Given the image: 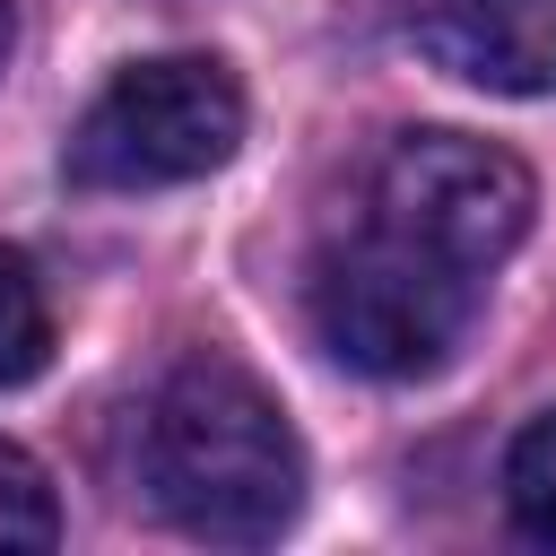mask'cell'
<instances>
[{
  "instance_id": "ba28073f",
  "label": "cell",
  "mask_w": 556,
  "mask_h": 556,
  "mask_svg": "<svg viewBox=\"0 0 556 556\" xmlns=\"http://www.w3.org/2000/svg\"><path fill=\"white\" fill-rule=\"evenodd\" d=\"M52 539H61L52 478H43L17 443H0V556H35V547H52Z\"/></svg>"
},
{
  "instance_id": "52a82bcc",
  "label": "cell",
  "mask_w": 556,
  "mask_h": 556,
  "mask_svg": "<svg viewBox=\"0 0 556 556\" xmlns=\"http://www.w3.org/2000/svg\"><path fill=\"white\" fill-rule=\"evenodd\" d=\"M504 513H513L521 539L556 547V408L513 434V452H504Z\"/></svg>"
},
{
  "instance_id": "9c48e42d",
  "label": "cell",
  "mask_w": 556,
  "mask_h": 556,
  "mask_svg": "<svg viewBox=\"0 0 556 556\" xmlns=\"http://www.w3.org/2000/svg\"><path fill=\"white\" fill-rule=\"evenodd\" d=\"M9 35H17V17H9V0H0V70H9Z\"/></svg>"
},
{
  "instance_id": "8992f818",
  "label": "cell",
  "mask_w": 556,
  "mask_h": 556,
  "mask_svg": "<svg viewBox=\"0 0 556 556\" xmlns=\"http://www.w3.org/2000/svg\"><path fill=\"white\" fill-rule=\"evenodd\" d=\"M43 365H52V295H43L35 261L0 243V391L35 382Z\"/></svg>"
},
{
  "instance_id": "3957f363",
  "label": "cell",
  "mask_w": 556,
  "mask_h": 556,
  "mask_svg": "<svg viewBox=\"0 0 556 556\" xmlns=\"http://www.w3.org/2000/svg\"><path fill=\"white\" fill-rule=\"evenodd\" d=\"M243 148V87L217 52H165L113 70V87L78 113L61 174L78 191H165L200 182Z\"/></svg>"
},
{
  "instance_id": "6da1fadb",
  "label": "cell",
  "mask_w": 556,
  "mask_h": 556,
  "mask_svg": "<svg viewBox=\"0 0 556 556\" xmlns=\"http://www.w3.org/2000/svg\"><path fill=\"white\" fill-rule=\"evenodd\" d=\"M148 504L208 547H269L304 513V443L235 356H182L139 408Z\"/></svg>"
},
{
  "instance_id": "277c9868",
  "label": "cell",
  "mask_w": 556,
  "mask_h": 556,
  "mask_svg": "<svg viewBox=\"0 0 556 556\" xmlns=\"http://www.w3.org/2000/svg\"><path fill=\"white\" fill-rule=\"evenodd\" d=\"M530 208H539L530 165L469 130H400L365 174V217L469 278L504 269V252L530 235Z\"/></svg>"
},
{
  "instance_id": "5b68a950",
  "label": "cell",
  "mask_w": 556,
  "mask_h": 556,
  "mask_svg": "<svg viewBox=\"0 0 556 556\" xmlns=\"http://www.w3.org/2000/svg\"><path fill=\"white\" fill-rule=\"evenodd\" d=\"M417 52L486 96H556V0H400Z\"/></svg>"
},
{
  "instance_id": "7a4b0ae2",
  "label": "cell",
  "mask_w": 556,
  "mask_h": 556,
  "mask_svg": "<svg viewBox=\"0 0 556 556\" xmlns=\"http://www.w3.org/2000/svg\"><path fill=\"white\" fill-rule=\"evenodd\" d=\"M478 295H486V278L417 252L408 235H391L374 217L356 235L321 243V261L304 278L313 339L348 374H365V382H426V374H443L452 348L478 321Z\"/></svg>"
}]
</instances>
